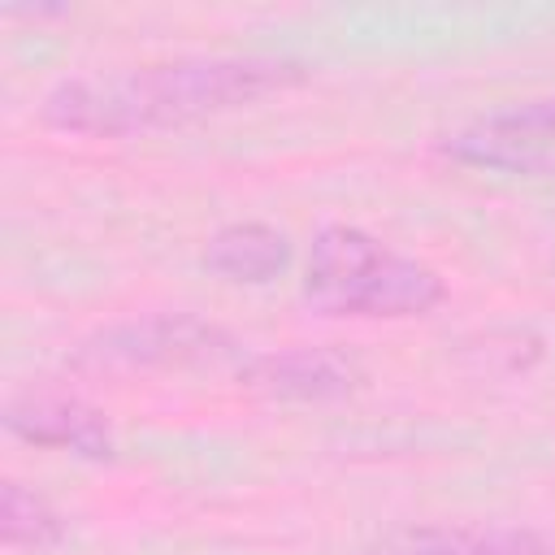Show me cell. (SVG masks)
<instances>
[{"label": "cell", "instance_id": "1", "mask_svg": "<svg viewBox=\"0 0 555 555\" xmlns=\"http://www.w3.org/2000/svg\"><path fill=\"white\" fill-rule=\"evenodd\" d=\"M295 78L299 65L278 56H178L113 74L65 78L43 95V121L74 134L160 130L225 113Z\"/></svg>", "mask_w": 555, "mask_h": 555}, {"label": "cell", "instance_id": "2", "mask_svg": "<svg viewBox=\"0 0 555 555\" xmlns=\"http://www.w3.org/2000/svg\"><path fill=\"white\" fill-rule=\"evenodd\" d=\"M442 295L447 286L425 260L356 225H325L308 243L304 299L325 317H421Z\"/></svg>", "mask_w": 555, "mask_h": 555}, {"label": "cell", "instance_id": "3", "mask_svg": "<svg viewBox=\"0 0 555 555\" xmlns=\"http://www.w3.org/2000/svg\"><path fill=\"white\" fill-rule=\"evenodd\" d=\"M442 152L473 169L551 178L555 173V95L481 113L455 134H447Z\"/></svg>", "mask_w": 555, "mask_h": 555}, {"label": "cell", "instance_id": "4", "mask_svg": "<svg viewBox=\"0 0 555 555\" xmlns=\"http://www.w3.org/2000/svg\"><path fill=\"white\" fill-rule=\"evenodd\" d=\"M364 555H555V542L520 525H408L373 538Z\"/></svg>", "mask_w": 555, "mask_h": 555}, {"label": "cell", "instance_id": "5", "mask_svg": "<svg viewBox=\"0 0 555 555\" xmlns=\"http://www.w3.org/2000/svg\"><path fill=\"white\" fill-rule=\"evenodd\" d=\"M4 425L39 447H56V451H74V455H113V434L104 425V416L78 399H52V395H30V399H13L4 412Z\"/></svg>", "mask_w": 555, "mask_h": 555}, {"label": "cell", "instance_id": "6", "mask_svg": "<svg viewBox=\"0 0 555 555\" xmlns=\"http://www.w3.org/2000/svg\"><path fill=\"white\" fill-rule=\"evenodd\" d=\"M225 347H230L225 334L195 317H152L108 334L104 351L130 364H178V360H212Z\"/></svg>", "mask_w": 555, "mask_h": 555}, {"label": "cell", "instance_id": "7", "mask_svg": "<svg viewBox=\"0 0 555 555\" xmlns=\"http://www.w3.org/2000/svg\"><path fill=\"white\" fill-rule=\"evenodd\" d=\"M291 264V238L264 221H234L204 247V269L225 282H269Z\"/></svg>", "mask_w": 555, "mask_h": 555}, {"label": "cell", "instance_id": "8", "mask_svg": "<svg viewBox=\"0 0 555 555\" xmlns=\"http://www.w3.org/2000/svg\"><path fill=\"white\" fill-rule=\"evenodd\" d=\"M247 377L251 386L282 399H334L351 390L356 369L330 351H278V356H256Z\"/></svg>", "mask_w": 555, "mask_h": 555}, {"label": "cell", "instance_id": "9", "mask_svg": "<svg viewBox=\"0 0 555 555\" xmlns=\"http://www.w3.org/2000/svg\"><path fill=\"white\" fill-rule=\"evenodd\" d=\"M61 516L48 507V499H39L35 490H26L22 481H4L0 490V533L9 546H52L61 538Z\"/></svg>", "mask_w": 555, "mask_h": 555}]
</instances>
